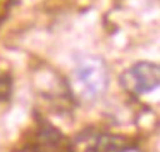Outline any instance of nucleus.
Returning a JSON list of instances; mask_svg holds the SVG:
<instances>
[{
  "label": "nucleus",
  "mask_w": 160,
  "mask_h": 152,
  "mask_svg": "<svg viewBox=\"0 0 160 152\" xmlns=\"http://www.w3.org/2000/svg\"><path fill=\"white\" fill-rule=\"evenodd\" d=\"M110 74L103 59L84 57L72 69L69 79V90L81 102H95L108 88Z\"/></svg>",
  "instance_id": "nucleus-1"
},
{
  "label": "nucleus",
  "mask_w": 160,
  "mask_h": 152,
  "mask_svg": "<svg viewBox=\"0 0 160 152\" xmlns=\"http://www.w3.org/2000/svg\"><path fill=\"white\" fill-rule=\"evenodd\" d=\"M122 88L132 95H145L158 88L160 69L158 64L150 61H141L128 68L119 76Z\"/></svg>",
  "instance_id": "nucleus-2"
},
{
  "label": "nucleus",
  "mask_w": 160,
  "mask_h": 152,
  "mask_svg": "<svg viewBox=\"0 0 160 152\" xmlns=\"http://www.w3.org/2000/svg\"><path fill=\"white\" fill-rule=\"evenodd\" d=\"M134 145L124 137L98 130H88L76 137L71 152H128Z\"/></svg>",
  "instance_id": "nucleus-3"
},
{
  "label": "nucleus",
  "mask_w": 160,
  "mask_h": 152,
  "mask_svg": "<svg viewBox=\"0 0 160 152\" xmlns=\"http://www.w3.org/2000/svg\"><path fill=\"white\" fill-rule=\"evenodd\" d=\"M69 147L71 145L55 128L48 123H42L35 131L33 140H28L24 147L18 149L16 152H71Z\"/></svg>",
  "instance_id": "nucleus-4"
},
{
  "label": "nucleus",
  "mask_w": 160,
  "mask_h": 152,
  "mask_svg": "<svg viewBox=\"0 0 160 152\" xmlns=\"http://www.w3.org/2000/svg\"><path fill=\"white\" fill-rule=\"evenodd\" d=\"M12 86H14V81H12L11 73L5 71V69H0V104L7 102L11 99Z\"/></svg>",
  "instance_id": "nucleus-5"
}]
</instances>
